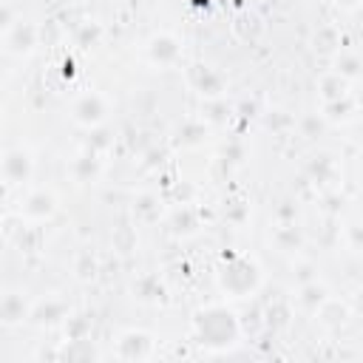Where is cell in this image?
Listing matches in <instances>:
<instances>
[{
	"label": "cell",
	"instance_id": "12",
	"mask_svg": "<svg viewBox=\"0 0 363 363\" xmlns=\"http://www.w3.org/2000/svg\"><path fill=\"white\" fill-rule=\"evenodd\" d=\"M352 315H354L352 303H349V301H340V298H335V295H329V298L318 306V312H315L318 323L326 326V329H340V326H346Z\"/></svg>",
	"mask_w": 363,
	"mask_h": 363
},
{
	"label": "cell",
	"instance_id": "7",
	"mask_svg": "<svg viewBox=\"0 0 363 363\" xmlns=\"http://www.w3.org/2000/svg\"><path fill=\"white\" fill-rule=\"evenodd\" d=\"M145 60L156 68H173L182 62V40L173 31H156L145 43Z\"/></svg>",
	"mask_w": 363,
	"mask_h": 363
},
{
	"label": "cell",
	"instance_id": "18",
	"mask_svg": "<svg viewBox=\"0 0 363 363\" xmlns=\"http://www.w3.org/2000/svg\"><path fill=\"white\" fill-rule=\"evenodd\" d=\"M130 292H133V298H139L142 303H156V301L164 298V284H162L159 275L145 272V275H139V278L133 281Z\"/></svg>",
	"mask_w": 363,
	"mask_h": 363
},
{
	"label": "cell",
	"instance_id": "30",
	"mask_svg": "<svg viewBox=\"0 0 363 363\" xmlns=\"http://www.w3.org/2000/svg\"><path fill=\"white\" fill-rule=\"evenodd\" d=\"M346 241L354 252H363V224H349L346 227Z\"/></svg>",
	"mask_w": 363,
	"mask_h": 363
},
{
	"label": "cell",
	"instance_id": "5",
	"mask_svg": "<svg viewBox=\"0 0 363 363\" xmlns=\"http://www.w3.org/2000/svg\"><path fill=\"white\" fill-rule=\"evenodd\" d=\"M113 354L119 360H150L156 354V335L147 332V329H125L116 335V343H113Z\"/></svg>",
	"mask_w": 363,
	"mask_h": 363
},
{
	"label": "cell",
	"instance_id": "28",
	"mask_svg": "<svg viewBox=\"0 0 363 363\" xmlns=\"http://www.w3.org/2000/svg\"><path fill=\"white\" fill-rule=\"evenodd\" d=\"M99 34H102V28H99L96 23H85V26H79V28H77L74 43H77L79 48H91V45L99 40Z\"/></svg>",
	"mask_w": 363,
	"mask_h": 363
},
{
	"label": "cell",
	"instance_id": "10",
	"mask_svg": "<svg viewBox=\"0 0 363 363\" xmlns=\"http://www.w3.org/2000/svg\"><path fill=\"white\" fill-rule=\"evenodd\" d=\"M190 85L204 99H218L224 94V77L213 65H193L190 68Z\"/></svg>",
	"mask_w": 363,
	"mask_h": 363
},
{
	"label": "cell",
	"instance_id": "26",
	"mask_svg": "<svg viewBox=\"0 0 363 363\" xmlns=\"http://www.w3.org/2000/svg\"><path fill=\"white\" fill-rule=\"evenodd\" d=\"M111 244H113V250H119V252L136 250V230H133V227H116L113 235H111Z\"/></svg>",
	"mask_w": 363,
	"mask_h": 363
},
{
	"label": "cell",
	"instance_id": "31",
	"mask_svg": "<svg viewBox=\"0 0 363 363\" xmlns=\"http://www.w3.org/2000/svg\"><path fill=\"white\" fill-rule=\"evenodd\" d=\"M20 17L14 14V9H11V0H3V6H0V28L3 31H9L14 23H17Z\"/></svg>",
	"mask_w": 363,
	"mask_h": 363
},
{
	"label": "cell",
	"instance_id": "20",
	"mask_svg": "<svg viewBox=\"0 0 363 363\" xmlns=\"http://www.w3.org/2000/svg\"><path fill=\"white\" fill-rule=\"evenodd\" d=\"M320 113L326 116V122H349V119L357 113V105H354V99H352V94H349V96H343V99L323 102Z\"/></svg>",
	"mask_w": 363,
	"mask_h": 363
},
{
	"label": "cell",
	"instance_id": "16",
	"mask_svg": "<svg viewBox=\"0 0 363 363\" xmlns=\"http://www.w3.org/2000/svg\"><path fill=\"white\" fill-rule=\"evenodd\" d=\"M349 91H352V82H349L343 74H337L335 68L323 71V74H320V79H318V94H320V99H323V102L343 99V96H349Z\"/></svg>",
	"mask_w": 363,
	"mask_h": 363
},
{
	"label": "cell",
	"instance_id": "27",
	"mask_svg": "<svg viewBox=\"0 0 363 363\" xmlns=\"http://www.w3.org/2000/svg\"><path fill=\"white\" fill-rule=\"evenodd\" d=\"M298 128H301V133H303L306 139H315V136L326 128V116H323V113H306L303 119H298Z\"/></svg>",
	"mask_w": 363,
	"mask_h": 363
},
{
	"label": "cell",
	"instance_id": "11",
	"mask_svg": "<svg viewBox=\"0 0 363 363\" xmlns=\"http://www.w3.org/2000/svg\"><path fill=\"white\" fill-rule=\"evenodd\" d=\"M68 173H71V179H74L77 184H91V182H96V179L102 176V159H99V153H96L94 147L77 153V156L71 159V164H68Z\"/></svg>",
	"mask_w": 363,
	"mask_h": 363
},
{
	"label": "cell",
	"instance_id": "25",
	"mask_svg": "<svg viewBox=\"0 0 363 363\" xmlns=\"http://www.w3.org/2000/svg\"><path fill=\"white\" fill-rule=\"evenodd\" d=\"M326 173H332V176H337V164L332 162V156H326V153H320V156H315L312 162H309V176L318 182H326Z\"/></svg>",
	"mask_w": 363,
	"mask_h": 363
},
{
	"label": "cell",
	"instance_id": "32",
	"mask_svg": "<svg viewBox=\"0 0 363 363\" xmlns=\"http://www.w3.org/2000/svg\"><path fill=\"white\" fill-rule=\"evenodd\" d=\"M335 6H337L340 11H357V9L363 6V0H335Z\"/></svg>",
	"mask_w": 363,
	"mask_h": 363
},
{
	"label": "cell",
	"instance_id": "2",
	"mask_svg": "<svg viewBox=\"0 0 363 363\" xmlns=\"http://www.w3.org/2000/svg\"><path fill=\"white\" fill-rule=\"evenodd\" d=\"M216 281H218V289L227 301H250L261 289L264 272H261V264L252 255L235 252L218 267Z\"/></svg>",
	"mask_w": 363,
	"mask_h": 363
},
{
	"label": "cell",
	"instance_id": "23",
	"mask_svg": "<svg viewBox=\"0 0 363 363\" xmlns=\"http://www.w3.org/2000/svg\"><path fill=\"white\" fill-rule=\"evenodd\" d=\"M315 48L318 51H323V54H337L340 51V34L332 28V26H326V28H320L318 34H315Z\"/></svg>",
	"mask_w": 363,
	"mask_h": 363
},
{
	"label": "cell",
	"instance_id": "19",
	"mask_svg": "<svg viewBox=\"0 0 363 363\" xmlns=\"http://www.w3.org/2000/svg\"><path fill=\"white\" fill-rule=\"evenodd\" d=\"M91 318L88 315H79V312H71L68 320L62 323V332H65V343H85L88 335H91Z\"/></svg>",
	"mask_w": 363,
	"mask_h": 363
},
{
	"label": "cell",
	"instance_id": "4",
	"mask_svg": "<svg viewBox=\"0 0 363 363\" xmlns=\"http://www.w3.org/2000/svg\"><path fill=\"white\" fill-rule=\"evenodd\" d=\"M57 207H60V199H57V193L51 190V187H31L23 199H20V218L26 221V224H43V221H51L54 218V213H57Z\"/></svg>",
	"mask_w": 363,
	"mask_h": 363
},
{
	"label": "cell",
	"instance_id": "8",
	"mask_svg": "<svg viewBox=\"0 0 363 363\" xmlns=\"http://www.w3.org/2000/svg\"><path fill=\"white\" fill-rule=\"evenodd\" d=\"M37 45H40V26H34L23 17L9 31H3V48L11 57H28Z\"/></svg>",
	"mask_w": 363,
	"mask_h": 363
},
{
	"label": "cell",
	"instance_id": "13",
	"mask_svg": "<svg viewBox=\"0 0 363 363\" xmlns=\"http://www.w3.org/2000/svg\"><path fill=\"white\" fill-rule=\"evenodd\" d=\"M31 303H34V301H26L23 292L9 289V292L3 295V301H0V320H3L6 326H17V323L28 320Z\"/></svg>",
	"mask_w": 363,
	"mask_h": 363
},
{
	"label": "cell",
	"instance_id": "3",
	"mask_svg": "<svg viewBox=\"0 0 363 363\" xmlns=\"http://www.w3.org/2000/svg\"><path fill=\"white\" fill-rule=\"evenodd\" d=\"M108 113H111L108 96L99 94V91H94V88H88V91H82V94H77L71 99V122L79 125V128L96 130V128L105 125Z\"/></svg>",
	"mask_w": 363,
	"mask_h": 363
},
{
	"label": "cell",
	"instance_id": "24",
	"mask_svg": "<svg viewBox=\"0 0 363 363\" xmlns=\"http://www.w3.org/2000/svg\"><path fill=\"white\" fill-rule=\"evenodd\" d=\"M133 213H136V218H142V221H156V218H159V213H162L159 199H156V196H150V193L139 196V201H136Z\"/></svg>",
	"mask_w": 363,
	"mask_h": 363
},
{
	"label": "cell",
	"instance_id": "34",
	"mask_svg": "<svg viewBox=\"0 0 363 363\" xmlns=\"http://www.w3.org/2000/svg\"><path fill=\"white\" fill-rule=\"evenodd\" d=\"M357 108H360V111H363V99H360V102H357Z\"/></svg>",
	"mask_w": 363,
	"mask_h": 363
},
{
	"label": "cell",
	"instance_id": "29",
	"mask_svg": "<svg viewBox=\"0 0 363 363\" xmlns=\"http://www.w3.org/2000/svg\"><path fill=\"white\" fill-rule=\"evenodd\" d=\"M204 133H207V128H204L201 122H187L184 128H179V139H182L184 145H196V142H201Z\"/></svg>",
	"mask_w": 363,
	"mask_h": 363
},
{
	"label": "cell",
	"instance_id": "21",
	"mask_svg": "<svg viewBox=\"0 0 363 363\" xmlns=\"http://www.w3.org/2000/svg\"><path fill=\"white\" fill-rule=\"evenodd\" d=\"M71 269H74L77 281H94L96 272H99V258L91 250H79L74 255V261H71Z\"/></svg>",
	"mask_w": 363,
	"mask_h": 363
},
{
	"label": "cell",
	"instance_id": "15",
	"mask_svg": "<svg viewBox=\"0 0 363 363\" xmlns=\"http://www.w3.org/2000/svg\"><path fill=\"white\" fill-rule=\"evenodd\" d=\"M332 292H329V286L323 284V281H306V284H301L298 286V295H295V303H298V309L301 312H306V315H315L318 312V306L329 298Z\"/></svg>",
	"mask_w": 363,
	"mask_h": 363
},
{
	"label": "cell",
	"instance_id": "1",
	"mask_svg": "<svg viewBox=\"0 0 363 363\" xmlns=\"http://www.w3.org/2000/svg\"><path fill=\"white\" fill-rule=\"evenodd\" d=\"M193 337L204 346L207 354H224L235 349L238 340L244 337L241 315L224 301L207 303L193 312Z\"/></svg>",
	"mask_w": 363,
	"mask_h": 363
},
{
	"label": "cell",
	"instance_id": "9",
	"mask_svg": "<svg viewBox=\"0 0 363 363\" xmlns=\"http://www.w3.org/2000/svg\"><path fill=\"white\" fill-rule=\"evenodd\" d=\"M71 312H74V309H71L60 295H45V298H40V301L31 303V315H28V320H31L34 326L54 329V326H62V323L68 320Z\"/></svg>",
	"mask_w": 363,
	"mask_h": 363
},
{
	"label": "cell",
	"instance_id": "6",
	"mask_svg": "<svg viewBox=\"0 0 363 363\" xmlns=\"http://www.w3.org/2000/svg\"><path fill=\"white\" fill-rule=\"evenodd\" d=\"M0 170H3V182L9 187H20V184L31 182V176H34V153H31V147H26V145L9 147L3 153Z\"/></svg>",
	"mask_w": 363,
	"mask_h": 363
},
{
	"label": "cell",
	"instance_id": "14",
	"mask_svg": "<svg viewBox=\"0 0 363 363\" xmlns=\"http://www.w3.org/2000/svg\"><path fill=\"white\" fill-rule=\"evenodd\" d=\"M167 224H170V233L187 238V235H196L199 227H201V218H199V210L193 204H176L167 216Z\"/></svg>",
	"mask_w": 363,
	"mask_h": 363
},
{
	"label": "cell",
	"instance_id": "33",
	"mask_svg": "<svg viewBox=\"0 0 363 363\" xmlns=\"http://www.w3.org/2000/svg\"><path fill=\"white\" fill-rule=\"evenodd\" d=\"M352 309H354V312H363V289H360V292H357V298L352 301Z\"/></svg>",
	"mask_w": 363,
	"mask_h": 363
},
{
	"label": "cell",
	"instance_id": "17",
	"mask_svg": "<svg viewBox=\"0 0 363 363\" xmlns=\"http://www.w3.org/2000/svg\"><path fill=\"white\" fill-rule=\"evenodd\" d=\"M272 244L278 252H298L301 244H303V235L301 230L295 227V221H278V227L272 230Z\"/></svg>",
	"mask_w": 363,
	"mask_h": 363
},
{
	"label": "cell",
	"instance_id": "22",
	"mask_svg": "<svg viewBox=\"0 0 363 363\" xmlns=\"http://www.w3.org/2000/svg\"><path fill=\"white\" fill-rule=\"evenodd\" d=\"M335 71L343 74L349 82H354V79L363 77V60L357 54H352V51H337L335 54Z\"/></svg>",
	"mask_w": 363,
	"mask_h": 363
}]
</instances>
